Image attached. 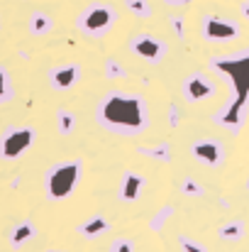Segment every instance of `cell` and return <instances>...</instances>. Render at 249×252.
Returning a JSON list of instances; mask_svg holds the SVG:
<instances>
[{
	"instance_id": "obj_16",
	"label": "cell",
	"mask_w": 249,
	"mask_h": 252,
	"mask_svg": "<svg viewBox=\"0 0 249 252\" xmlns=\"http://www.w3.org/2000/svg\"><path fill=\"white\" fill-rule=\"evenodd\" d=\"M218 235H220L222 240H232V243H237V240H242V238H245V223H242V220L225 223V225L218 230Z\"/></svg>"
},
{
	"instance_id": "obj_5",
	"label": "cell",
	"mask_w": 249,
	"mask_h": 252,
	"mask_svg": "<svg viewBox=\"0 0 249 252\" xmlns=\"http://www.w3.org/2000/svg\"><path fill=\"white\" fill-rule=\"evenodd\" d=\"M34 145V127L29 125H15L7 127L0 135V159L5 162H15L20 157H25Z\"/></svg>"
},
{
	"instance_id": "obj_10",
	"label": "cell",
	"mask_w": 249,
	"mask_h": 252,
	"mask_svg": "<svg viewBox=\"0 0 249 252\" xmlns=\"http://www.w3.org/2000/svg\"><path fill=\"white\" fill-rule=\"evenodd\" d=\"M144 186H147V179L137 171H125L122 174V181H120V189H117V196L120 201L125 203H135L139 201V196L144 193Z\"/></svg>"
},
{
	"instance_id": "obj_15",
	"label": "cell",
	"mask_w": 249,
	"mask_h": 252,
	"mask_svg": "<svg viewBox=\"0 0 249 252\" xmlns=\"http://www.w3.org/2000/svg\"><path fill=\"white\" fill-rule=\"evenodd\" d=\"M56 130H59V135H64V137L74 135V130H76V115H74L69 108H59V110H56Z\"/></svg>"
},
{
	"instance_id": "obj_30",
	"label": "cell",
	"mask_w": 249,
	"mask_h": 252,
	"mask_svg": "<svg viewBox=\"0 0 249 252\" xmlns=\"http://www.w3.org/2000/svg\"><path fill=\"white\" fill-rule=\"evenodd\" d=\"M247 191H249V179H247Z\"/></svg>"
},
{
	"instance_id": "obj_1",
	"label": "cell",
	"mask_w": 249,
	"mask_h": 252,
	"mask_svg": "<svg viewBox=\"0 0 249 252\" xmlns=\"http://www.w3.org/2000/svg\"><path fill=\"white\" fill-rule=\"evenodd\" d=\"M95 123L112 135L135 137L149 127V105L144 95L112 91L95 105Z\"/></svg>"
},
{
	"instance_id": "obj_22",
	"label": "cell",
	"mask_w": 249,
	"mask_h": 252,
	"mask_svg": "<svg viewBox=\"0 0 249 252\" xmlns=\"http://www.w3.org/2000/svg\"><path fill=\"white\" fill-rule=\"evenodd\" d=\"M181 191H183V196H203V186H200L195 179H191V176H186V179H183Z\"/></svg>"
},
{
	"instance_id": "obj_17",
	"label": "cell",
	"mask_w": 249,
	"mask_h": 252,
	"mask_svg": "<svg viewBox=\"0 0 249 252\" xmlns=\"http://www.w3.org/2000/svg\"><path fill=\"white\" fill-rule=\"evenodd\" d=\"M137 152H139V155H144V157L159 159V162H168V159H171V150H168V142H162V145H157V147H139Z\"/></svg>"
},
{
	"instance_id": "obj_21",
	"label": "cell",
	"mask_w": 249,
	"mask_h": 252,
	"mask_svg": "<svg viewBox=\"0 0 249 252\" xmlns=\"http://www.w3.org/2000/svg\"><path fill=\"white\" fill-rule=\"evenodd\" d=\"M171 213H173V208H171V206H164V208H162V211H159V213H157V216H154L152 220H149V228H152L154 233H159V230L164 228L166 218H168Z\"/></svg>"
},
{
	"instance_id": "obj_2",
	"label": "cell",
	"mask_w": 249,
	"mask_h": 252,
	"mask_svg": "<svg viewBox=\"0 0 249 252\" xmlns=\"http://www.w3.org/2000/svg\"><path fill=\"white\" fill-rule=\"evenodd\" d=\"M210 69H215L220 76H225L232 86V98L215 115V123L227 127L230 132H240L247 120L249 108V49H242L230 57L210 59Z\"/></svg>"
},
{
	"instance_id": "obj_8",
	"label": "cell",
	"mask_w": 249,
	"mask_h": 252,
	"mask_svg": "<svg viewBox=\"0 0 249 252\" xmlns=\"http://www.w3.org/2000/svg\"><path fill=\"white\" fill-rule=\"evenodd\" d=\"M191 155H193V159H198L205 167H220L225 162V147H222V142L210 140V137L193 142L191 145Z\"/></svg>"
},
{
	"instance_id": "obj_13",
	"label": "cell",
	"mask_w": 249,
	"mask_h": 252,
	"mask_svg": "<svg viewBox=\"0 0 249 252\" xmlns=\"http://www.w3.org/2000/svg\"><path fill=\"white\" fill-rule=\"evenodd\" d=\"M76 230H79V235L88 238V240H93V238H100V235H105V233L110 230V223H108V218H103V216H93L90 220L81 223Z\"/></svg>"
},
{
	"instance_id": "obj_7",
	"label": "cell",
	"mask_w": 249,
	"mask_h": 252,
	"mask_svg": "<svg viewBox=\"0 0 249 252\" xmlns=\"http://www.w3.org/2000/svg\"><path fill=\"white\" fill-rule=\"evenodd\" d=\"M130 52L149 64H159L166 57V42L152 37V34H135L130 39Z\"/></svg>"
},
{
	"instance_id": "obj_20",
	"label": "cell",
	"mask_w": 249,
	"mask_h": 252,
	"mask_svg": "<svg viewBox=\"0 0 249 252\" xmlns=\"http://www.w3.org/2000/svg\"><path fill=\"white\" fill-rule=\"evenodd\" d=\"M105 76H108L110 81H115V79H127V71H125L122 64H117L115 59H108V62H105Z\"/></svg>"
},
{
	"instance_id": "obj_23",
	"label": "cell",
	"mask_w": 249,
	"mask_h": 252,
	"mask_svg": "<svg viewBox=\"0 0 249 252\" xmlns=\"http://www.w3.org/2000/svg\"><path fill=\"white\" fill-rule=\"evenodd\" d=\"M178 248H181L183 252H208L205 250V245H200V243L191 240L188 235H178Z\"/></svg>"
},
{
	"instance_id": "obj_29",
	"label": "cell",
	"mask_w": 249,
	"mask_h": 252,
	"mask_svg": "<svg viewBox=\"0 0 249 252\" xmlns=\"http://www.w3.org/2000/svg\"><path fill=\"white\" fill-rule=\"evenodd\" d=\"M0 27H2V15H0Z\"/></svg>"
},
{
	"instance_id": "obj_11",
	"label": "cell",
	"mask_w": 249,
	"mask_h": 252,
	"mask_svg": "<svg viewBox=\"0 0 249 252\" xmlns=\"http://www.w3.org/2000/svg\"><path fill=\"white\" fill-rule=\"evenodd\" d=\"M81 79V66L79 64H61V66H54L49 69V84L56 91H69L79 84Z\"/></svg>"
},
{
	"instance_id": "obj_19",
	"label": "cell",
	"mask_w": 249,
	"mask_h": 252,
	"mask_svg": "<svg viewBox=\"0 0 249 252\" xmlns=\"http://www.w3.org/2000/svg\"><path fill=\"white\" fill-rule=\"evenodd\" d=\"M12 95H15V86H12V79H10L7 69H5V66H0V103H7V100H12Z\"/></svg>"
},
{
	"instance_id": "obj_25",
	"label": "cell",
	"mask_w": 249,
	"mask_h": 252,
	"mask_svg": "<svg viewBox=\"0 0 249 252\" xmlns=\"http://www.w3.org/2000/svg\"><path fill=\"white\" fill-rule=\"evenodd\" d=\"M168 22H171L173 32H176V34L183 39V34H186V32H183V17H178V15H171V17H168Z\"/></svg>"
},
{
	"instance_id": "obj_4",
	"label": "cell",
	"mask_w": 249,
	"mask_h": 252,
	"mask_svg": "<svg viewBox=\"0 0 249 252\" xmlns=\"http://www.w3.org/2000/svg\"><path fill=\"white\" fill-rule=\"evenodd\" d=\"M117 20V12L108 2H93L76 17V27L85 37H105Z\"/></svg>"
},
{
	"instance_id": "obj_9",
	"label": "cell",
	"mask_w": 249,
	"mask_h": 252,
	"mask_svg": "<svg viewBox=\"0 0 249 252\" xmlns=\"http://www.w3.org/2000/svg\"><path fill=\"white\" fill-rule=\"evenodd\" d=\"M183 95L191 103H200L215 95V84L205 76V74H193L183 81Z\"/></svg>"
},
{
	"instance_id": "obj_24",
	"label": "cell",
	"mask_w": 249,
	"mask_h": 252,
	"mask_svg": "<svg viewBox=\"0 0 249 252\" xmlns=\"http://www.w3.org/2000/svg\"><path fill=\"white\" fill-rule=\"evenodd\" d=\"M110 252H137V248L130 238H115L110 243Z\"/></svg>"
},
{
	"instance_id": "obj_27",
	"label": "cell",
	"mask_w": 249,
	"mask_h": 252,
	"mask_svg": "<svg viewBox=\"0 0 249 252\" xmlns=\"http://www.w3.org/2000/svg\"><path fill=\"white\" fill-rule=\"evenodd\" d=\"M242 12H245V17H247V20H249V0H247V2H245V7H242Z\"/></svg>"
},
{
	"instance_id": "obj_12",
	"label": "cell",
	"mask_w": 249,
	"mask_h": 252,
	"mask_svg": "<svg viewBox=\"0 0 249 252\" xmlns=\"http://www.w3.org/2000/svg\"><path fill=\"white\" fill-rule=\"evenodd\" d=\"M34 235H37L34 223H32V220H22V223L12 225V230H10V245H12L15 250H20V248H22L25 243H29Z\"/></svg>"
},
{
	"instance_id": "obj_14",
	"label": "cell",
	"mask_w": 249,
	"mask_h": 252,
	"mask_svg": "<svg viewBox=\"0 0 249 252\" xmlns=\"http://www.w3.org/2000/svg\"><path fill=\"white\" fill-rule=\"evenodd\" d=\"M52 27H54V20L47 12H42V10L32 12V17H29V34L32 37H44L52 32Z\"/></svg>"
},
{
	"instance_id": "obj_6",
	"label": "cell",
	"mask_w": 249,
	"mask_h": 252,
	"mask_svg": "<svg viewBox=\"0 0 249 252\" xmlns=\"http://www.w3.org/2000/svg\"><path fill=\"white\" fill-rule=\"evenodd\" d=\"M200 32L205 42H232L242 34L240 22L230 20V17H220V15H203L200 22Z\"/></svg>"
},
{
	"instance_id": "obj_26",
	"label": "cell",
	"mask_w": 249,
	"mask_h": 252,
	"mask_svg": "<svg viewBox=\"0 0 249 252\" xmlns=\"http://www.w3.org/2000/svg\"><path fill=\"white\" fill-rule=\"evenodd\" d=\"M166 5H186V2H191V0H164Z\"/></svg>"
},
{
	"instance_id": "obj_18",
	"label": "cell",
	"mask_w": 249,
	"mask_h": 252,
	"mask_svg": "<svg viewBox=\"0 0 249 252\" xmlns=\"http://www.w3.org/2000/svg\"><path fill=\"white\" fill-rule=\"evenodd\" d=\"M125 7H127V12H132L135 17H142V20L152 17V5H149V0H125Z\"/></svg>"
},
{
	"instance_id": "obj_28",
	"label": "cell",
	"mask_w": 249,
	"mask_h": 252,
	"mask_svg": "<svg viewBox=\"0 0 249 252\" xmlns=\"http://www.w3.org/2000/svg\"><path fill=\"white\" fill-rule=\"evenodd\" d=\"M49 252H66V250H49Z\"/></svg>"
},
{
	"instance_id": "obj_3",
	"label": "cell",
	"mask_w": 249,
	"mask_h": 252,
	"mask_svg": "<svg viewBox=\"0 0 249 252\" xmlns=\"http://www.w3.org/2000/svg\"><path fill=\"white\" fill-rule=\"evenodd\" d=\"M81 176H83V162H79V159H69V162H59V164L49 167L47 176H44L47 196L52 201L69 198L74 193V189L79 186Z\"/></svg>"
}]
</instances>
